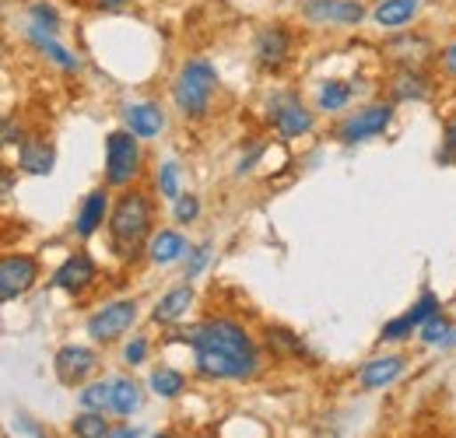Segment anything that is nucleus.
<instances>
[{
    "label": "nucleus",
    "mask_w": 456,
    "mask_h": 438,
    "mask_svg": "<svg viewBox=\"0 0 456 438\" xmlns=\"http://www.w3.org/2000/svg\"><path fill=\"white\" fill-rule=\"evenodd\" d=\"M175 340L193 347V365L204 379L249 383L260 372V347L235 320H208L175 333Z\"/></svg>",
    "instance_id": "obj_1"
},
{
    "label": "nucleus",
    "mask_w": 456,
    "mask_h": 438,
    "mask_svg": "<svg viewBox=\"0 0 456 438\" xmlns=\"http://www.w3.org/2000/svg\"><path fill=\"white\" fill-rule=\"evenodd\" d=\"M151 224H155L151 197L141 190H126L110 215V249L119 260H134L137 253H148Z\"/></svg>",
    "instance_id": "obj_2"
},
{
    "label": "nucleus",
    "mask_w": 456,
    "mask_h": 438,
    "mask_svg": "<svg viewBox=\"0 0 456 438\" xmlns=\"http://www.w3.org/2000/svg\"><path fill=\"white\" fill-rule=\"evenodd\" d=\"M218 88V70L211 60H186L172 81V99H175V110L190 119H200L211 110V95Z\"/></svg>",
    "instance_id": "obj_3"
},
{
    "label": "nucleus",
    "mask_w": 456,
    "mask_h": 438,
    "mask_svg": "<svg viewBox=\"0 0 456 438\" xmlns=\"http://www.w3.org/2000/svg\"><path fill=\"white\" fill-rule=\"evenodd\" d=\"M141 175V137L130 130H113L106 137V182L130 186Z\"/></svg>",
    "instance_id": "obj_4"
},
{
    "label": "nucleus",
    "mask_w": 456,
    "mask_h": 438,
    "mask_svg": "<svg viewBox=\"0 0 456 438\" xmlns=\"http://www.w3.org/2000/svg\"><path fill=\"white\" fill-rule=\"evenodd\" d=\"M394 123V106L383 102V106H369V110L347 116L341 126H338V141L341 144H362L369 137H379L387 126Z\"/></svg>",
    "instance_id": "obj_5"
},
{
    "label": "nucleus",
    "mask_w": 456,
    "mask_h": 438,
    "mask_svg": "<svg viewBox=\"0 0 456 438\" xmlns=\"http://www.w3.org/2000/svg\"><path fill=\"white\" fill-rule=\"evenodd\" d=\"M39 280V264L28 253H11L0 260V298L14 302Z\"/></svg>",
    "instance_id": "obj_6"
},
{
    "label": "nucleus",
    "mask_w": 456,
    "mask_h": 438,
    "mask_svg": "<svg viewBox=\"0 0 456 438\" xmlns=\"http://www.w3.org/2000/svg\"><path fill=\"white\" fill-rule=\"evenodd\" d=\"M137 320V302L134 298H123V302H110L106 309H99L92 320H88V337L99 340V344H110L119 333L134 327Z\"/></svg>",
    "instance_id": "obj_7"
},
{
    "label": "nucleus",
    "mask_w": 456,
    "mask_h": 438,
    "mask_svg": "<svg viewBox=\"0 0 456 438\" xmlns=\"http://www.w3.org/2000/svg\"><path fill=\"white\" fill-rule=\"evenodd\" d=\"M95 369H99V354L85 344H67L53 358V372L63 385H81Z\"/></svg>",
    "instance_id": "obj_8"
},
{
    "label": "nucleus",
    "mask_w": 456,
    "mask_h": 438,
    "mask_svg": "<svg viewBox=\"0 0 456 438\" xmlns=\"http://www.w3.org/2000/svg\"><path fill=\"white\" fill-rule=\"evenodd\" d=\"M302 11L316 25H358L365 18L362 0H305Z\"/></svg>",
    "instance_id": "obj_9"
},
{
    "label": "nucleus",
    "mask_w": 456,
    "mask_h": 438,
    "mask_svg": "<svg viewBox=\"0 0 456 438\" xmlns=\"http://www.w3.org/2000/svg\"><path fill=\"white\" fill-rule=\"evenodd\" d=\"M95 277H99L95 260H92L88 253H74V256H67L57 271H53V280H50V284L60 288V291L81 295L85 288H92V284H95Z\"/></svg>",
    "instance_id": "obj_10"
},
{
    "label": "nucleus",
    "mask_w": 456,
    "mask_h": 438,
    "mask_svg": "<svg viewBox=\"0 0 456 438\" xmlns=\"http://www.w3.org/2000/svg\"><path fill=\"white\" fill-rule=\"evenodd\" d=\"M253 53H256V63L267 67V70L285 67L288 53H291V32H288L285 25H267V28H260Z\"/></svg>",
    "instance_id": "obj_11"
},
{
    "label": "nucleus",
    "mask_w": 456,
    "mask_h": 438,
    "mask_svg": "<svg viewBox=\"0 0 456 438\" xmlns=\"http://www.w3.org/2000/svg\"><path fill=\"white\" fill-rule=\"evenodd\" d=\"M123 123H126V130L137 134L141 141H151V137H159V134L166 130V112L159 110L155 102H130V106L123 110Z\"/></svg>",
    "instance_id": "obj_12"
},
{
    "label": "nucleus",
    "mask_w": 456,
    "mask_h": 438,
    "mask_svg": "<svg viewBox=\"0 0 456 438\" xmlns=\"http://www.w3.org/2000/svg\"><path fill=\"white\" fill-rule=\"evenodd\" d=\"M110 193L106 190H92L88 197H85V204H81V211H77V218H74V231L81 235V239H92L106 221H110Z\"/></svg>",
    "instance_id": "obj_13"
},
{
    "label": "nucleus",
    "mask_w": 456,
    "mask_h": 438,
    "mask_svg": "<svg viewBox=\"0 0 456 438\" xmlns=\"http://www.w3.org/2000/svg\"><path fill=\"white\" fill-rule=\"evenodd\" d=\"M403 358L400 354H387V358H372V361H365L362 365V372H358V383L365 385V389H387V385H394L403 376Z\"/></svg>",
    "instance_id": "obj_14"
},
{
    "label": "nucleus",
    "mask_w": 456,
    "mask_h": 438,
    "mask_svg": "<svg viewBox=\"0 0 456 438\" xmlns=\"http://www.w3.org/2000/svg\"><path fill=\"white\" fill-rule=\"evenodd\" d=\"M183 256H190V242H186V235H179V231H172V228L151 235V242H148V260H151V264L169 267V264L183 260Z\"/></svg>",
    "instance_id": "obj_15"
},
{
    "label": "nucleus",
    "mask_w": 456,
    "mask_h": 438,
    "mask_svg": "<svg viewBox=\"0 0 456 438\" xmlns=\"http://www.w3.org/2000/svg\"><path fill=\"white\" fill-rule=\"evenodd\" d=\"M274 123H278L281 137L295 141V137H305L313 130V112L305 110L302 102H295V99H285L281 106H274Z\"/></svg>",
    "instance_id": "obj_16"
},
{
    "label": "nucleus",
    "mask_w": 456,
    "mask_h": 438,
    "mask_svg": "<svg viewBox=\"0 0 456 438\" xmlns=\"http://www.w3.org/2000/svg\"><path fill=\"white\" fill-rule=\"evenodd\" d=\"M28 39H32V46H36L39 53L46 56V60H53L60 70H81V56L70 53L67 46H60L57 39H53V32H46V28H36V25H28Z\"/></svg>",
    "instance_id": "obj_17"
},
{
    "label": "nucleus",
    "mask_w": 456,
    "mask_h": 438,
    "mask_svg": "<svg viewBox=\"0 0 456 438\" xmlns=\"http://www.w3.org/2000/svg\"><path fill=\"white\" fill-rule=\"evenodd\" d=\"M193 305V288L190 284H183V288H172L169 295L155 305V312H151V320L155 323H162V327H169V323H179L183 316H186V309Z\"/></svg>",
    "instance_id": "obj_18"
},
{
    "label": "nucleus",
    "mask_w": 456,
    "mask_h": 438,
    "mask_svg": "<svg viewBox=\"0 0 456 438\" xmlns=\"http://www.w3.org/2000/svg\"><path fill=\"white\" fill-rule=\"evenodd\" d=\"M141 407H144V393H141V385L134 383V379H126V376H116L110 410H113L116 418H130V414H137Z\"/></svg>",
    "instance_id": "obj_19"
},
{
    "label": "nucleus",
    "mask_w": 456,
    "mask_h": 438,
    "mask_svg": "<svg viewBox=\"0 0 456 438\" xmlns=\"http://www.w3.org/2000/svg\"><path fill=\"white\" fill-rule=\"evenodd\" d=\"M53 148L46 141H21V151H18V165L32 175H50L53 172Z\"/></svg>",
    "instance_id": "obj_20"
},
{
    "label": "nucleus",
    "mask_w": 456,
    "mask_h": 438,
    "mask_svg": "<svg viewBox=\"0 0 456 438\" xmlns=\"http://www.w3.org/2000/svg\"><path fill=\"white\" fill-rule=\"evenodd\" d=\"M390 92H394L397 102H421V99H428L432 88H428V77L425 74H418L414 67H403L397 77H394Z\"/></svg>",
    "instance_id": "obj_21"
},
{
    "label": "nucleus",
    "mask_w": 456,
    "mask_h": 438,
    "mask_svg": "<svg viewBox=\"0 0 456 438\" xmlns=\"http://www.w3.org/2000/svg\"><path fill=\"white\" fill-rule=\"evenodd\" d=\"M418 7H421V0H383L372 11V18H376L379 28H400L418 14Z\"/></svg>",
    "instance_id": "obj_22"
},
{
    "label": "nucleus",
    "mask_w": 456,
    "mask_h": 438,
    "mask_svg": "<svg viewBox=\"0 0 456 438\" xmlns=\"http://www.w3.org/2000/svg\"><path fill=\"white\" fill-rule=\"evenodd\" d=\"M151 393L155 396H162V400H175V396H183L186 393V376L179 372V369H169V365H159L155 372H151Z\"/></svg>",
    "instance_id": "obj_23"
},
{
    "label": "nucleus",
    "mask_w": 456,
    "mask_h": 438,
    "mask_svg": "<svg viewBox=\"0 0 456 438\" xmlns=\"http://www.w3.org/2000/svg\"><path fill=\"white\" fill-rule=\"evenodd\" d=\"M70 428H74V438H106L113 432L106 421V410H81Z\"/></svg>",
    "instance_id": "obj_24"
},
{
    "label": "nucleus",
    "mask_w": 456,
    "mask_h": 438,
    "mask_svg": "<svg viewBox=\"0 0 456 438\" xmlns=\"http://www.w3.org/2000/svg\"><path fill=\"white\" fill-rule=\"evenodd\" d=\"M267 347L278 354V358H298V354H305V347H302V340L285 327H267Z\"/></svg>",
    "instance_id": "obj_25"
},
{
    "label": "nucleus",
    "mask_w": 456,
    "mask_h": 438,
    "mask_svg": "<svg viewBox=\"0 0 456 438\" xmlns=\"http://www.w3.org/2000/svg\"><path fill=\"white\" fill-rule=\"evenodd\" d=\"M351 95H354V88L347 85V81H327L323 88H320V110L323 112H341L347 102H351Z\"/></svg>",
    "instance_id": "obj_26"
},
{
    "label": "nucleus",
    "mask_w": 456,
    "mask_h": 438,
    "mask_svg": "<svg viewBox=\"0 0 456 438\" xmlns=\"http://www.w3.org/2000/svg\"><path fill=\"white\" fill-rule=\"evenodd\" d=\"M77 403H81V410H110V403H113V379L110 383H88L77 393Z\"/></svg>",
    "instance_id": "obj_27"
},
{
    "label": "nucleus",
    "mask_w": 456,
    "mask_h": 438,
    "mask_svg": "<svg viewBox=\"0 0 456 438\" xmlns=\"http://www.w3.org/2000/svg\"><path fill=\"white\" fill-rule=\"evenodd\" d=\"M418 323H414V316L411 312H403V316H397V320H390L387 327H383V333H379V340H387V344H397V340H407L411 333H418Z\"/></svg>",
    "instance_id": "obj_28"
},
{
    "label": "nucleus",
    "mask_w": 456,
    "mask_h": 438,
    "mask_svg": "<svg viewBox=\"0 0 456 438\" xmlns=\"http://www.w3.org/2000/svg\"><path fill=\"white\" fill-rule=\"evenodd\" d=\"M450 327H453V323H450V320H446V316L439 312V316H432V320H428L425 327L418 329V333H421V340H425L428 347H443V340H446Z\"/></svg>",
    "instance_id": "obj_29"
},
{
    "label": "nucleus",
    "mask_w": 456,
    "mask_h": 438,
    "mask_svg": "<svg viewBox=\"0 0 456 438\" xmlns=\"http://www.w3.org/2000/svg\"><path fill=\"white\" fill-rule=\"evenodd\" d=\"M159 193L166 197V200H179L183 193H179V165L175 162H166L159 168Z\"/></svg>",
    "instance_id": "obj_30"
},
{
    "label": "nucleus",
    "mask_w": 456,
    "mask_h": 438,
    "mask_svg": "<svg viewBox=\"0 0 456 438\" xmlns=\"http://www.w3.org/2000/svg\"><path fill=\"white\" fill-rule=\"evenodd\" d=\"M28 14H32V25H36V28H46V32H57L60 28V14L50 7V4H43V0H39V4H32V11H28Z\"/></svg>",
    "instance_id": "obj_31"
},
{
    "label": "nucleus",
    "mask_w": 456,
    "mask_h": 438,
    "mask_svg": "<svg viewBox=\"0 0 456 438\" xmlns=\"http://www.w3.org/2000/svg\"><path fill=\"white\" fill-rule=\"evenodd\" d=\"M172 215H175V221H179V224H190V221H197V215H200V200H197L193 193H183V197L175 200Z\"/></svg>",
    "instance_id": "obj_32"
},
{
    "label": "nucleus",
    "mask_w": 456,
    "mask_h": 438,
    "mask_svg": "<svg viewBox=\"0 0 456 438\" xmlns=\"http://www.w3.org/2000/svg\"><path fill=\"white\" fill-rule=\"evenodd\" d=\"M208 260H211V242H204V246L190 249V264H186V280H193V277L200 274V271L208 267Z\"/></svg>",
    "instance_id": "obj_33"
},
{
    "label": "nucleus",
    "mask_w": 456,
    "mask_h": 438,
    "mask_svg": "<svg viewBox=\"0 0 456 438\" xmlns=\"http://www.w3.org/2000/svg\"><path fill=\"white\" fill-rule=\"evenodd\" d=\"M144 354H148V340H134V344H126V351H123V361L126 365H141L144 361Z\"/></svg>",
    "instance_id": "obj_34"
},
{
    "label": "nucleus",
    "mask_w": 456,
    "mask_h": 438,
    "mask_svg": "<svg viewBox=\"0 0 456 438\" xmlns=\"http://www.w3.org/2000/svg\"><path fill=\"white\" fill-rule=\"evenodd\" d=\"M446 148H443V155H439V162H453L456 158V119L453 123H446V141H443Z\"/></svg>",
    "instance_id": "obj_35"
},
{
    "label": "nucleus",
    "mask_w": 456,
    "mask_h": 438,
    "mask_svg": "<svg viewBox=\"0 0 456 438\" xmlns=\"http://www.w3.org/2000/svg\"><path fill=\"white\" fill-rule=\"evenodd\" d=\"M443 70H446L450 77H456V39L443 50Z\"/></svg>",
    "instance_id": "obj_36"
},
{
    "label": "nucleus",
    "mask_w": 456,
    "mask_h": 438,
    "mask_svg": "<svg viewBox=\"0 0 456 438\" xmlns=\"http://www.w3.org/2000/svg\"><path fill=\"white\" fill-rule=\"evenodd\" d=\"M260 155H264V148H253V151H249V155L239 162V168H235V172H239V175H242V172H249V168H253V162H256Z\"/></svg>",
    "instance_id": "obj_37"
},
{
    "label": "nucleus",
    "mask_w": 456,
    "mask_h": 438,
    "mask_svg": "<svg viewBox=\"0 0 456 438\" xmlns=\"http://www.w3.org/2000/svg\"><path fill=\"white\" fill-rule=\"evenodd\" d=\"M106 438H141V432H137V428H130V425H123V428H113Z\"/></svg>",
    "instance_id": "obj_38"
},
{
    "label": "nucleus",
    "mask_w": 456,
    "mask_h": 438,
    "mask_svg": "<svg viewBox=\"0 0 456 438\" xmlns=\"http://www.w3.org/2000/svg\"><path fill=\"white\" fill-rule=\"evenodd\" d=\"M99 4V11H119V7H126L130 0H95Z\"/></svg>",
    "instance_id": "obj_39"
},
{
    "label": "nucleus",
    "mask_w": 456,
    "mask_h": 438,
    "mask_svg": "<svg viewBox=\"0 0 456 438\" xmlns=\"http://www.w3.org/2000/svg\"><path fill=\"white\" fill-rule=\"evenodd\" d=\"M443 347L450 351V347H456V323L450 327V333H446V340H443Z\"/></svg>",
    "instance_id": "obj_40"
},
{
    "label": "nucleus",
    "mask_w": 456,
    "mask_h": 438,
    "mask_svg": "<svg viewBox=\"0 0 456 438\" xmlns=\"http://www.w3.org/2000/svg\"><path fill=\"white\" fill-rule=\"evenodd\" d=\"M151 438H172V435H151Z\"/></svg>",
    "instance_id": "obj_41"
},
{
    "label": "nucleus",
    "mask_w": 456,
    "mask_h": 438,
    "mask_svg": "<svg viewBox=\"0 0 456 438\" xmlns=\"http://www.w3.org/2000/svg\"><path fill=\"white\" fill-rule=\"evenodd\" d=\"M197 438H215V435H197Z\"/></svg>",
    "instance_id": "obj_42"
}]
</instances>
